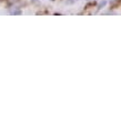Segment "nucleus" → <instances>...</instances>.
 I'll list each match as a JSON object with an SVG mask.
<instances>
[{"instance_id":"obj_1","label":"nucleus","mask_w":121,"mask_h":121,"mask_svg":"<svg viewBox=\"0 0 121 121\" xmlns=\"http://www.w3.org/2000/svg\"><path fill=\"white\" fill-rule=\"evenodd\" d=\"M77 1H79V0H66V4H76Z\"/></svg>"},{"instance_id":"obj_2","label":"nucleus","mask_w":121,"mask_h":121,"mask_svg":"<svg viewBox=\"0 0 121 121\" xmlns=\"http://www.w3.org/2000/svg\"><path fill=\"white\" fill-rule=\"evenodd\" d=\"M106 4H107V1H106V0H104L103 2H101V4H100V6H99V9H101L102 7H104V6H106Z\"/></svg>"}]
</instances>
